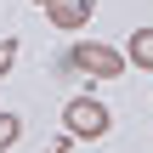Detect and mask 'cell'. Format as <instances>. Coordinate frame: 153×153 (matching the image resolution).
Listing matches in <instances>:
<instances>
[{"label": "cell", "mask_w": 153, "mask_h": 153, "mask_svg": "<svg viewBox=\"0 0 153 153\" xmlns=\"http://www.w3.org/2000/svg\"><path fill=\"white\" fill-rule=\"evenodd\" d=\"M17 136H23V119H17V114H0V153L17 148Z\"/></svg>", "instance_id": "5"}, {"label": "cell", "mask_w": 153, "mask_h": 153, "mask_svg": "<svg viewBox=\"0 0 153 153\" xmlns=\"http://www.w3.org/2000/svg\"><path fill=\"white\" fill-rule=\"evenodd\" d=\"M62 68H74V74H91V79H119L131 62H125V51L85 40V45H74V51H68V62H62Z\"/></svg>", "instance_id": "1"}, {"label": "cell", "mask_w": 153, "mask_h": 153, "mask_svg": "<svg viewBox=\"0 0 153 153\" xmlns=\"http://www.w3.org/2000/svg\"><path fill=\"white\" fill-rule=\"evenodd\" d=\"M45 153H68V142H51V148H45Z\"/></svg>", "instance_id": "7"}, {"label": "cell", "mask_w": 153, "mask_h": 153, "mask_svg": "<svg viewBox=\"0 0 153 153\" xmlns=\"http://www.w3.org/2000/svg\"><path fill=\"white\" fill-rule=\"evenodd\" d=\"M45 6V17L57 23V28H79L91 11H97V0H40Z\"/></svg>", "instance_id": "3"}, {"label": "cell", "mask_w": 153, "mask_h": 153, "mask_svg": "<svg viewBox=\"0 0 153 153\" xmlns=\"http://www.w3.org/2000/svg\"><path fill=\"white\" fill-rule=\"evenodd\" d=\"M125 62H131V68H153V28H136V34H131Z\"/></svg>", "instance_id": "4"}, {"label": "cell", "mask_w": 153, "mask_h": 153, "mask_svg": "<svg viewBox=\"0 0 153 153\" xmlns=\"http://www.w3.org/2000/svg\"><path fill=\"white\" fill-rule=\"evenodd\" d=\"M62 125H68V136H108L114 114H108L97 97H74V102L62 108Z\"/></svg>", "instance_id": "2"}, {"label": "cell", "mask_w": 153, "mask_h": 153, "mask_svg": "<svg viewBox=\"0 0 153 153\" xmlns=\"http://www.w3.org/2000/svg\"><path fill=\"white\" fill-rule=\"evenodd\" d=\"M11 62H17V40H0V74H11Z\"/></svg>", "instance_id": "6"}]
</instances>
